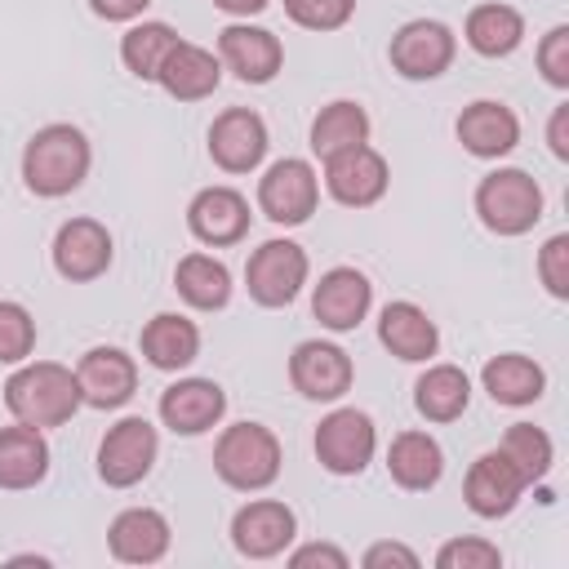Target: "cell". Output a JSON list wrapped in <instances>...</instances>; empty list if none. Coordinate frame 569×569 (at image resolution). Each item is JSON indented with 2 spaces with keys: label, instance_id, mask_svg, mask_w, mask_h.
Returning <instances> with one entry per match:
<instances>
[{
  "label": "cell",
  "instance_id": "484cf974",
  "mask_svg": "<svg viewBox=\"0 0 569 569\" xmlns=\"http://www.w3.org/2000/svg\"><path fill=\"white\" fill-rule=\"evenodd\" d=\"M138 351H142V360H147L151 369L178 373V369H187V365L200 356V329H196V320H187L182 311H160V316H151V320L142 325Z\"/></svg>",
  "mask_w": 569,
  "mask_h": 569
},
{
  "label": "cell",
  "instance_id": "f35d334b",
  "mask_svg": "<svg viewBox=\"0 0 569 569\" xmlns=\"http://www.w3.org/2000/svg\"><path fill=\"white\" fill-rule=\"evenodd\" d=\"M538 71L551 89H569V27H551L538 40Z\"/></svg>",
  "mask_w": 569,
  "mask_h": 569
},
{
  "label": "cell",
  "instance_id": "d4e9b609",
  "mask_svg": "<svg viewBox=\"0 0 569 569\" xmlns=\"http://www.w3.org/2000/svg\"><path fill=\"white\" fill-rule=\"evenodd\" d=\"M156 84H160L169 98H178V102H200V98H209V93L222 84V62H218L213 49L191 44V40H178V44L169 49V58H164Z\"/></svg>",
  "mask_w": 569,
  "mask_h": 569
},
{
  "label": "cell",
  "instance_id": "cb8c5ba5",
  "mask_svg": "<svg viewBox=\"0 0 569 569\" xmlns=\"http://www.w3.org/2000/svg\"><path fill=\"white\" fill-rule=\"evenodd\" d=\"M387 476L400 489H409V493L436 489L440 476H445V449H440V440L431 431H418V427L391 436V445H387Z\"/></svg>",
  "mask_w": 569,
  "mask_h": 569
},
{
  "label": "cell",
  "instance_id": "7402d4cb",
  "mask_svg": "<svg viewBox=\"0 0 569 569\" xmlns=\"http://www.w3.org/2000/svg\"><path fill=\"white\" fill-rule=\"evenodd\" d=\"M173 529L156 507H124L107 525V547L120 565H156L169 556Z\"/></svg>",
  "mask_w": 569,
  "mask_h": 569
},
{
  "label": "cell",
  "instance_id": "44dd1931",
  "mask_svg": "<svg viewBox=\"0 0 569 569\" xmlns=\"http://www.w3.org/2000/svg\"><path fill=\"white\" fill-rule=\"evenodd\" d=\"M76 382L89 409H120L138 391V365L120 347H89L76 365Z\"/></svg>",
  "mask_w": 569,
  "mask_h": 569
},
{
  "label": "cell",
  "instance_id": "b9f144b4",
  "mask_svg": "<svg viewBox=\"0 0 569 569\" xmlns=\"http://www.w3.org/2000/svg\"><path fill=\"white\" fill-rule=\"evenodd\" d=\"M147 4H151V0H89V9H93L102 22H133V18H142Z\"/></svg>",
  "mask_w": 569,
  "mask_h": 569
},
{
  "label": "cell",
  "instance_id": "ac0fdd59",
  "mask_svg": "<svg viewBox=\"0 0 569 569\" xmlns=\"http://www.w3.org/2000/svg\"><path fill=\"white\" fill-rule=\"evenodd\" d=\"M373 307V284L356 267H329L311 289V316L329 333H351Z\"/></svg>",
  "mask_w": 569,
  "mask_h": 569
},
{
  "label": "cell",
  "instance_id": "9c48e42d",
  "mask_svg": "<svg viewBox=\"0 0 569 569\" xmlns=\"http://www.w3.org/2000/svg\"><path fill=\"white\" fill-rule=\"evenodd\" d=\"M453 53H458V36L440 18H409L405 27H396V36L387 44L391 71L405 76V80H436V76H445L453 67Z\"/></svg>",
  "mask_w": 569,
  "mask_h": 569
},
{
  "label": "cell",
  "instance_id": "4fadbf2b",
  "mask_svg": "<svg viewBox=\"0 0 569 569\" xmlns=\"http://www.w3.org/2000/svg\"><path fill=\"white\" fill-rule=\"evenodd\" d=\"M218 62L244 84H271L284 67V44L276 31L253 22H227L218 31Z\"/></svg>",
  "mask_w": 569,
  "mask_h": 569
},
{
  "label": "cell",
  "instance_id": "4316f807",
  "mask_svg": "<svg viewBox=\"0 0 569 569\" xmlns=\"http://www.w3.org/2000/svg\"><path fill=\"white\" fill-rule=\"evenodd\" d=\"M480 387L489 391L493 405L525 409V405L542 400V391H547V369H542L533 356L502 351V356L485 360V369H480Z\"/></svg>",
  "mask_w": 569,
  "mask_h": 569
},
{
  "label": "cell",
  "instance_id": "7c38bea8",
  "mask_svg": "<svg viewBox=\"0 0 569 569\" xmlns=\"http://www.w3.org/2000/svg\"><path fill=\"white\" fill-rule=\"evenodd\" d=\"M298 533V516L280 498H253L231 516V547L244 560H276L289 551Z\"/></svg>",
  "mask_w": 569,
  "mask_h": 569
},
{
  "label": "cell",
  "instance_id": "2e32d148",
  "mask_svg": "<svg viewBox=\"0 0 569 569\" xmlns=\"http://www.w3.org/2000/svg\"><path fill=\"white\" fill-rule=\"evenodd\" d=\"M111 258H116V244L98 218H67L53 236V271L71 284H89L107 276Z\"/></svg>",
  "mask_w": 569,
  "mask_h": 569
},
{
  "label": "cell",
  "instance_id": "836d02e7",
  "mask_svg": "<svg viewBox=\"0 0 569 569\" xmlns=\"http://www.w3.org/2000/svg\"><path fill=\"white\" fill-rule=\"evenodd\" d=\"M498 449L516 462V471H520L529 485H538V480L551 471V462H556L551 436H547L542 427H533V422H511V427L502 431V445H498Z\"/></svg>",
  "mask_w": 569,
  "mask_h": 569
},
{
  "label": "cell",
  "instance_id": "d6986e66",
  "mask_svg": "<svg viewBox=\"0 0 569 569\" xmlns=\"http://www.w3.org/2000/svg\"><path fill=\"white\" fill-rule=\"evenodd\" d=\"M160 422L173 436H204L227 413V391L213 378H178L160 391Z\"/></svg>",
  "mask_w": 569,
  "mask_h": 569
},
{
  "label": "cell",
  "instance_id": "60d3db41",
  "mask_svg": "<svg viewBox=\"0 0 569 569\" xmlns=\"http://www.w3.org/2000/svg\"><path fill=\"white\" fill-rule=\"evenodd\" d=\"M360 565H365V569H382V565L418 569L422 560H418V551H413V547H405V542H373V547L360 556Z\"/></svg>",
  "mask_w": 569,
  "mask_h": 569
},
{
  "label": "cell",
  "instance_id": "52a82bcc",
  "mask_svg": "<svg viewBox=\"0 0 569 569\" xmlns=\"http://www.w3.org/2000/svg\"><path fill=\"white\" fill-rule=\"evenodd\" d=\"M316 204H320V173L302 156H284L267 164V173L258 178V209L276 227H302L316 213Z\"/></svg>",
  "mask_w": 569,
  "mask_h": 569
},
{
  "label": "cell",
  "instance_id": "4dcf8cb0",
  "mask_svg": "<svg viewBox=\"0 0 569 569\" xmlns=\"http://www.w3.org/2000/svg\"><path fill=\"white\" fill-rule=\"evenodd\" d=\"M471 405V378L458 365H427L413 382V409L427 422H453Z\"/></svg>",
  "mask_w": 569,
  "mask_h": 569
},
{
  "label": "cell",
  "instance_id": "3957f363",
  "mask_svg": "<svg viewBox=\"0 0 569 569\" xmlns=\"http://www.w3.org/2000/svg\"><path fill=\"white\" fill-rule=\"evenodd\" d=\"M280 462H284L280 440L262 422H231L213 440V471H218L222 485H231L240 493L271 489L276 476H280Z\"/></svg>",
  "mask_w": 569,
  "mask_h": 569
},
{
  "label": "cell",
  "instance_id": "e575fe53",
  "mask_svg": "<svg viewBox=\"0 0 569 569\" xmlns=\"http://www.w3.org/2000/svg\"><path fill=\"white\" fill-rule=\"evenodd\" d=\"M36 351V316L13 302L0 298V365H22Z\"/></svg>",
  "mask_w": 569,
  "mask_h": 569
},
{
  "label": "cell",
  "instance_id": "ab89813d",
  "mask_svg": "<svg viewBox=\"0 0 569 569\" xmlns=\"http://www.w3.org/2000/svg\"><path fill=\"white\" fill-rule=\"evenodd\" d=\"M289 565H293V569H311V565L347 569V565H351V556H347L342 547H333V542H302V547H293V551H289Z\"/></svg>",
  "mask_w": 569,
  "mask_h": 569
},
{
  "label": "cell",
  "instance_id": "8d00e7d4",
  "mask_svg": "<svg viewBox=\"0 0 569 569\" xmlns=\"http://www.w3.org/2000/svg\"><path fill=\"white\" fill-rule=\"evenodd\" d=\"M284 13L307 31H338L351 22L356 0H284Z\"/></svg>",
  "mask_w": 569,
  "mask_h": 569
},
{
  "label": "cell",
  "instance_id": "5bb4252c",
  "mask_svg": "<svg viewBox=\"0 0 569 569\" xmlns=\"http://www.w3.org/2000/svg\"><path fill=\"white\" fill-rule=\"evenodd\" d=\"M529 480L516 471V462L502 453V449H485L471 467H467V480H462V498L471 507V516L480 520H502L520 507Z\"/></svg>",
  "mask_w": 569,
  "mask_h": 569
},
{
  "label": "cell",
  "instance_id": "1f68e13d",
  "mask_svg": "<svg viewBox=\"0 0 569 569\" xmlns=\"http://www.w3.org/2000/svg\"><path fill=\"white\" fill-rule=\"evenodd\" d=\"M369 142V111L351 98H333L329 107H320V116L311 120V151L320 160L347 151V147H360Z\"/></svg>",
  "mask_w": 569,
  "mask_h": 569
},
{
  "label": "cell",
  "instance_id": "5b68a950",
  "mask_svg": "<svg viewBox=\"0 0 569 569\" xmlns=\"http://www.w3.org/2000/svg\"><path fill=\"white\" fill-rule=\"evenodd\" d=\"M307 276H311L307 249L298 240H284V236L262 240L249 253V262H244V289H249V298L258 307H271V311L276 307H289L302 293Z\"/></svg>",
  "mask_w": 569,
  "mask_h": 569
},
{
  "label": "cell",
  "instance_id": "ffe728a7",
  "mask_svg": "<svg viewBox=\"0 0 569 569\" xmlns=\"http://www.w3.org/2000/svg\"><path fill=\"white\" fill-rule=\"evenodd\" d=\"M453 133H458L462 151H471L476 160H502L520 142V116L498 98H476L458 111Z\"/></svg>",
  "mask_w": 569,
  "mask_h": 569
},
{
  "label": "cell",
  "instance_id": "83f0119b",
  "mask_svg": "<svg viewBox=\"0 0 569 569\" xmlns=\"http://www.w3.org/2000/svg\"><path fill=\"white\" fill-rule=\"evenodd\" d=\"M49 476V440L40 427H0V489H36Z\"/></svg>",
  "mask_w": 569,
  "mask_h": 569
},
{
  "label": "cell",
  "instance_id": "d590c367",
  "mask_svg": "<svg viewBox=\"0 0 569 569\" xmlns=\"http://www.w3.org/2000/svg\"><path fill=\"white\" fill-rule=\"evenodd\" d=\"M436 565L440 569H498L502 565V551H498V542L467 533V538H449L436 551Z\"/></svg>",
  "mask_w": 569,
  "mask_h": 569
},
{
  "label": "cell",
  "instance_id": "ee69618b",
  "mask_svg": "<svg viewBox=\"0 0 569 569\" xmlns=\"http://www.w3.org/2000/svg\"><path fill=\"white\" fill-rule=\"evenodd\" d=\"M271 0H213V9H222V13H231V18H253V13H262Z\"/></svg>",
  "mask_w": 569,
  "mask_h": 569
},
{
  "label": "cell",
  "instance_id": "7bdbcfd3",
  "mask_svg": "<svg viewBox=\"0 0 569 569\" xmlns=\"http://www.w3.org/2000/svg\"><path fill=\"white\" fill-rule=\"evenodd\" d=\"M547 147L556 160H569V102H560L547 120Z\"/></svg>",
  "mask_w": 569,
  "mask_h": 569
},
{
  "label": "cell",
  "instance_id": "603a6c76",
  "mask_svg": "<svg viewBox=\"0 0 569 569\" xmlns=\"http://www.w3.org/2000/svg\"><path fill=\"white\" fill-rule=\"evenodd\" d=\"M378 342H382L396 360H405V365H427V360L440 351V329H436V320H431L418 302L396 298V302H387L382 316H378Z\"/></svg>",
  "mask_w": 569,
  "mask_h": 569
},
{
  "label": "cell",
  "instance_id": "d6a6232c",
  "mask_svg": "<svg viewBox=\"0 0 569 569\" xmlns=\"http://www.w3.org/2000/svg\"><path fill=\"white\" fill-rule=\"evenodd\" d=\"M178 40H182V36H178L169 22H133V27L120 36V62H124V71L138 76V80H156L160 67H164V58H169V49H173Z\"/></svg>",
  "mask_w": 569,
  "mask_h": 569
},
{
  "label": "cell",
  "instance_id": "7a4b0ae2",
  "mask_svg": "<svg viewBox=\"0 0 569 569\" xmlns=\"http://www.w3.org/2000/svg\"><path fill=\"white\" fill-rule=\"evenodd\" d=\"M80 405L84 400H80L76 369L58 360H22L4 382V409L13 413V422L40 427V431L71 422Z\"/></svg>",
  "mask_w": 569,
  "mask_h": 569
},
{
  "label": "cell",
  "instance_id": "277c9868",
  "mask_svg": "<svg viewBox=\"0 0 569 569\" xmlns=\"http://www.w3.org/2000/svg\"><path fill=\"white\" fill-rule=\"evenodd\" d=\"M476 218L493 236H525L542 218V187L525 169H493L476 182Z\"/></svg>",
  "mask_w": 569,
  "mask_h": 569
},
{
  "label": "cell",
  "instance_id": "e0dca14e",
  "mask_svg": "<svg viewBox=\"0 0 569 569\" xmlns=\"http://www.w3.org/2000/svg\"><path fill=\"white\" fill-rule=\"evenodd\" d=\"M249 200L236 191V187H200L187 204V227L200 244L209 249H227V244H240L249 236Z\"/></svg>",
  "mask_w": 569,
  "mask_h": 569
},
{
  "label": "cell",
  "instance_id": "74e56055",
  "mask_svg": "<svg viewBox=\"0 0 569 569\" xmlns=\"http://www.w3.org/2000/svg\"><path fill=\"white\" fill-rule=\"evenodd\" d=\"M538 280L547 284L551 298H569V231H556L542 249H538Z\"/></svg>",
  "mask_w": 569,
  "mask_h": 569
},
{
  "label": "cell",
  "instance_id": "8992f818",
  "mask_svg": "<svg viewBox=\"0 0 569 569\" xmlns=\"http://www.w3.org/2000/svg\"><path fill=\"white\" fill-rule=\"evenodd\" d=\"M316 462L329 471V476H360L369 462H373V449H378V427L365 409L356 405H342L333 413L320 418L316 427Z\"/></svg>",
  "mask_w": 569,
  "mask_h": 569
},
{
  "label": "cell",
  "instance_id": "9a60e30c",
  "mask_svg": "<svg viewBox=\"0 0 569 569\" xmlns=\"http://www.w3.org/2000/svg\"><path fill=\"white\" fill-rule=\"evenodd\" d=\"M267 120L253 107H227L209 124V160L222 173H253L267 156Z\"/></svg>",
  "mask_w": 569,
  "mask_h": 569
},
{
  "label": "cell",
  "instance_id": "ba28073f",
  "mask_svg": "<svg viewBox=\"0 0 569 569\" xmlns=\"http://www.w3.org/2000/svg\"><path fill=\"white\" fill-rule=\"evenodd\" d=\"M160 453V436L142 413L120 418L116 427H107V436L98 440V476L111 489H133L138 480L151 476Z\"/></svg>",
  "mask_w": 569,
  "mask_h": 569
},
{
  "label": "cell",
  "instance_id": "8fae6325",
  "mask_svg": "<svg viewBox=\"0 0 569 569\" xmlns=\"http://www.w3.org/2000/svg\"><path fill=\"white\" fill-rule=\"evenodd\" d=\"M289 382L298 396L307 400H320V405H333L351 391L356 382V365L351 356L338 347V342H325V338H307L293 347L289 356Z\"/></svg>",
  "mask_w": 569,
  "mask_h": 569
},
{
  "label": "cell",
  "instance_id": "f1b7e54d",
  "mask_svg": "<svg viewBox=\"0 0 569 569\" xmlns=\"http://www.w3.org/2000/svg\"><path fill=\"white\" fill-rule=\"evenodd\" d=\"M462 40L480 53V58H507L520 49L525 40V13L502 4V0H489V4H476L462 22Z\"/></svg>",
  "mask_w": 569,
  "mask_h": 569
},
{
  "label": "cell",
  "instance_id": "30bf717a",
  "mask_svg": "<svg viewBox=\"0 0 569 569\" xmlns=\"http://www.w3.org/2000/svg\"><path fill=\"white\" fill-rule=\"evenodd\" d=\"M387 187H391L387 156H382L378 147H369V142L347 147V151H338V156L325 160V191H329L338 204H347V209H369V204H378V200L387 196Z\"/></svg>",
  "mask_w": 569,
  "mask_h": 569
},
{
  "label": "cell",
  "instance_id": "f546056e",
  "mask_svg": "<svg viewBox=\"0 0 569 569\" xmlns=\"http://www.w3.org/2000/svg\"><path fill=\"white\" fill-rule=\"evenodd\" d=\"M173 289H178V298H182L187 307H196V311H222V307L231 302V271H227L222 258L196 249V253L178 258V267H173Z\"/></svg>",
  "mask_w": 569,
  "mask_h": 569
},
{
  "label": "cell",
  "instance_id": "6da1fadb",
  "mask_svg": "<svg viewBox=\"0 0 569 569\" xmlns=\"http://www.w3.org/2000/svg\"><path fill=\"white\" fill-rule=\"evenodd\" d=\"M89 164H93V147L89 138L67 124V120H53V124H40L27 147H22V182L31 196L40 200H58V196H71L84 178H89Z\"/></svg>",
  "mask_w": 569,
  "mask_h": 569
}]
</instances>
